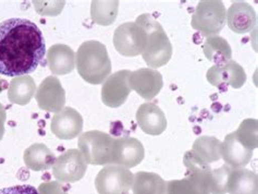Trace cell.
<instances>
[{
	"label": "cell",
	"mask_w": 258,
	"mask_h": 194,
	"mask_svg": "<svg viewBox=\"0 0 258 194\" xmlns=\"http://www.w3.org/2000/svg\"><path fill=\"white\" fill-rule=\"evenodd\" d=\"M36 99L38 106L46 111L56 112L62 110L66 97L59 80L55 77L46 78L37 90Z\"/></svg>",
	"instance_id": "cell-8"
},
{
	"label": "cell",
	"mask_w": 258,
	"mask_h": 194,
	"mask_svg": "<svg viewBox=\"0 0 258 194\" xmlns=\"http://www.w3.org/2000/svg\"><path fill=\"white\" fill-rule=\"evenodd\" d=\"M87 170V163L79 150H69L60 155L52 166V173L61 182H77Z\"/></svg>",
	"instance_id": "cell-5"
},
{
	"label": "cell",
	"mask_w": 258,
	"mask_h": 194,
	"mask_svg": "<svg viewBox=\"0 0 258 194\" xmlns=\"http://www.w3.org/2000/svg\"><path fill=\"white\" fill-rule=\"evenodd\" d=\"M144 107L148 113V116L151 117L148 118L144 115H142L141 112H138V121L139 123H141L142 129L149 133V135H160L166 126L164 113H162V111L158 107H156L153 104H145Z\"/></svg>",
	"instance_id": "cell-18"
},
{
	"label": "cell",
	"mask_w": 258,
	"mask_h": 194,
	"mask_svg": "<svg viewBox=\"0 0 258 194\" xmlns=\"http://www.w3.org/2000/svg\"><path fill=\"white\" fill-rule=\"evenodd\" d=\"M36 85L33 79L29 76L17 77L12 80L9 84L8 97L13 104L26 105L30 103L34 93H35Z\"/></svg>",
	"instance_id": "cell-14"
},
{
	"label": "cell",
	"mask_w": 258,
	"mask_h": 194,
	"mask_svg": "<svg viewBox=\"0 0 258 194\" xmlns=\"http://www.w3.org/2000/svg\"><path fill=\"white\" fill-rule=\"evenodd\" d=\"M135 25L126 23L121 25L118 30L114 33L113 43L115 48L122 55L124 56H137L138 49L135 48V44H137V38L134 36L138 35L137 31H135Z\"/></svg>",
	"instance_id": "cell-17"
},
{
	"label": "cell",
	"mask_w": 258,
	"mask_h": 194,
	"mask_svg": "<svg viewBox=\"0 0 258 194\" xmlns=\"http://www.w3.org/2000/svg\"><path fill=\"white\" fill-rule=\"evenodd\" d=\"M83 128V119L80 113L70 107H66L53 116L51 131L62 140H70L78 137Z\"/></svg>",
	"instance_id": "cell-7"
},
{
	"label": "cell",
	"mask_w": 258,
	"mask_h": 194,
	"mask_svg": "<svg viewBox=\"0 0 258 194\" xmlns=\"http://www.w3.org/2000/svg\"><path fill=\"white\" fill-rule=\"evenodd\" d=\"M144 158V147L137 139L119 138L113 140L111 164L132 168Z\"/></svg>",
	"instance_id": "cell-6"
},
{
	"label": "cell",
	"mask_w": 258,
	"mask_h": 194,
	"mask_svg": "<svg viewBox=\"0 0 258 194\" xmlns=\"http://www.w3.org/2000/svg\"><path fill=\"white\" fill-rule=\"evenodd\" d=\"M254 10L249 8L248 11L243 12L242 5H233L229 10V25L232 31L243 33L249 31V28L255 22Z\"/></svg>",
	"instance_id": "cell-19"
},
{
	"label": "cell",
	"mask_w": 258,
	"mask_h": 194,
	"mask_svg": "<svg viewBox=\"0 0 258 194\" xmlns=\"http://www.w3.org/2000/svg\"><path fill=\"white\" fill-rule=\"evenodd\" d=\"M46 44L38 26L26 19L0 23V75L22 77L43 64Z\"/></svg>",
	"instance_id": "cell-1"
},
{
	"label": "cell",
	"mask_w": 258,
	"mask_h": 194,
	"mask_svg": "<svg viewBox=\"0 0 258 194\" xmlns=\"http://www.w3.org/2000/svg\"><path fill=\"white\" fill-rule=\"evenodd\" d=\"M227 191L230 194H257V175L246 169L231 170Z\"/></svg>",
	"instance_id": "cell-12"
},
{
	"label": "cell",
	"mask_w": 258,
	"mask_h": 194,
	"mask_svg": "<svg viewBox=\"0 0 258 194\" xmlns=\"http://www.w3.org/2000/svg\"><path fill=\"white\" fill-rule=\"evenodd\" d=\"M80 76L91 84L103 83L111 72V63L105 46L96 41H88L80 46L77 53Z\"/></svg>",
	"instance_id": "cell-2"
},
{
	"label": "cell",
	"mask_w": 258,
	"mask_h": 194,
	"mask_svg": "<svg viewBox=\"0 0 258 194\" xmlns=\"http://www.w3.org/2000/svg\"><path fill=\"white\" fill-rule=\"evenodd\" d=\"M8 88V82L6 81V80L0 78V93H2L4 90H6Z\"/></svg>",
	"instance_id": "cell-25"
},
{
	"label": "cell",
	"mask_w": 258,
	"mask_h": 194,
	"mask_svg": "<svg viewBox=\"0 0 258 194\" xmlns=\"http://www.w3.org/2000/svg\"><path fill=\"white\" fill-rule=\"evenodd\" d=\"M0 194H39L33 185L20 184L0 190Z\"/></svg>",
	"instance_id": "cell-23"
},
{
	"label": "cell",
	"mask_w": 258,
	"mask_h": 194,
	"mask_svg": "<svg viewBox=\"0 0 258 194\" xmlns=\"http://www.w3.org/2000/svg\"><path fill=\"white\" fill-rule=\"evenodd\" d=\"M252 154V150L248 149L235 133L228 136L221 146V155L230 168L241 169L245 167Z\"/></svg>",
	"instance_id": "cell-10"
},
{
	"label": "cell",
	"mask_w": 258,
	"mask_h": 194,
	"mask_svg": "<svg viewBox=\"0 0 258 194\" xmlns=\"http://www.w3.org/2000/svg\"><path fill=\"white\" fill-rule=\"evenodd\" d=\"M117 2H94L92 4V18L99 24H110L117 16Z\"/></svg>",
	"instance_id": "cell-21"
},
{
	"label": "cell",
	"mask_w": 258,
	"mask_h": 194,
	"mask_svg": "<svg viewBox=\"0 0 258 194\" xmlns=\"http://www.w3.org/2000/svg\"><path fill=\"white\" fill-rule=\"evenodd\" d=\"M113 140L107 133L90 131L80 137L78 145L87 164L109 165L111 164Z\"/></svg>",
	"instance_id": "cell-3"
},
{
	"label": "cell",
	"mask_w": 258,
	"mask_h": 194,
	"mask_svg": "<svg viewBox=\"0 0 258 194\" xmlns=\"http://www.w3.org/2000/svg\"><path fill=\"white\" fill-rule=\"evenodd\" d=\"M229 166L225 165L217 170H212L209 180V193L213 194H226L227 182L231 172Z\"/></svg>",
	"instance_id": "cell-22"
},
{
	"label": "cell",
	"mask_w": 258,
	"mask_h": 194,
	"mask_svg": "<svg viewBox=\"0 0 258 194\" xmlns=\"http://www.w3.org/2000/svg\"><path fill=\"white\" fill-rule=\"evenodd\" d=\"M165 194H209V190L205 180L195 175H189L183 180L169 181Z\"/></svg>",
	"instance_id": "cell-16"
},
{
	"label": "cell",
	"mask_w": 258,
	"mask_h": 194,
	"mask_svg": "<svg viewBox=\"0 0 258 194\" xmlns=\"http://www.w3.org/2000/svg\"><path fill=\"white\" fill-rule=\"evenodd\" d=\"M6 109L5 107L0 104V141H2L4 138L5 133V121H6Z\"/></svg>",
	"instance_id": "cell-24"
},
{
	"label": "cell",
	"mask_w": 258,
	"mask_h": 194,
	"mask_svg": "<svg viewBox=\"0 0 258 194\" xmlns=\"http://www.w3.org/2000/svg\"><path fill=\"white\" fill-rule=\"evenodd\" d=\"M134 194H165L166 182L153 172H138L133 177Z\"/></svg>",
	"instance_id": "cell-15"
},
{
	"label": "cell",
	"mask_w": 258,
	"mask_h": 194,
	"mask_svg": "<svg viewBox=\"0 0 258 194\" xmlns=\"http://www.w3.org/2000/svg\"><path fill=\"white\" fill-rule=\"evenodd\" d=\"M132 172L125 167L107 165L95 179L99 194H126L133 184Z\"/></svg>",
	"instance_id": "cell-4"
},
{
	"label": "cell",
	"mask_w": 258,
	"mask_h": 194,
	"mask_svg": "<svg viewBox=\"0 0 258 194\" xmlns=\"http://www.w3.org/2000/svg\"><path fill=\"white\" fill-rule=\"evenodd\" d=\"M47 60L55 75H67L74 69V52L66 45H53L48 51Z\"/></svg>",
	"instance_id": "cell-13"
},
{
	"label": "cell",
	"mask_w": 258,
	"mask_h": 194,
	"mask_svg": "<svg viewBox=\"0 0 258 194\" xmlns=\"http://www.w3.org/2000/svg\"><path fill=\"white\" fill-rule=\"evenodd\" d=\"M56 159L55 154L46 145L40 143L31 145L24 152V163L26 167L35 171L51 168Z\"/></svg>",
	"instance_id": "cell-11"
},
{
	"label": "cell",
	"mask_w": 258,
	"mask_h": 194,
	"mask_svg": "<svg viewBox=\"0 0 258 194\" xmlns=\"http://www.w3.org/2000/svg\"><path fill=\"white\" fill-rule=\"evenodd\" d=\"M193 154L206 164L216 162L221 156V145L213 138H203L196 141Z\"/></svg>",
	"instance_id": "cell-20"
},
{
	"label": "cell",
	"mask_w": 258,
	"mask_h": 194,
	"mask_svg": "<svg viewBox=\"0 0 258 194\" xmlns=\"http://www.w3.org/2000/svg\"><path fill=\"white\" fill-rule=\"evenodd\" d=\"M130 76L128 71L123 70L114 73L103 85L101 98L109 107H119L125 102L130 89L127 86L126 78Z\"/></svg>",
	"instance_id": "cell-9"
}]
</instances>
